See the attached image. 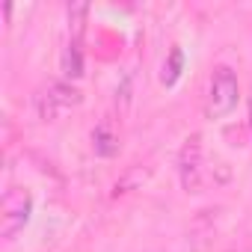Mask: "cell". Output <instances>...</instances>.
Wrapping results in <instances>:
<instances>
[{
	"instance_id": "obj_1",
	"label": "cell",
	"mask_w": 252,
	"mask_h": 252,
	"mask_svg": "<svg viewBox=\"0 0 252 252\" xmlns=\"http://www.w3.org/2000/svg\"><path fill=\"white\" fill-rule=\"evenodd\" d=\"M237 101H240L237 74L228 65L214 68V74L208 80V92H205V116L208 119H225L228 113H234Z\"/></svg>"
},
{
	"instance_id": "obj_2",
	"label": "cell",
	"mask_w": 252,
	"mask_h": 252,
	"mask_svg": "<svg viewBox=\"0 0 252 252\" xmlns=\"http://www.w3.org/2000/svg\"><path fill=\"white\" fill-rule=\"evenodd\" d=\"M80 101H83V95L77 86H71L68 80H51L36 95V113L42 122H57V119L68 116Z\"/></svg>"
},
{
	"instance_id": "obj_3",
	"label": "cell",
	"mask_w": 252,
	"mask_h": 252,
	"mask_svg": "<svg viewBox=\"0 0 252 252\" xmlns=\"http://www.w3.org/2000/svg\"><path fill=\"white\" fill-rule=\"evenodd\" d=\"M33 214V196L24 187H9L3 193V202H0V234L6 240H12Z\"/></svg>"
},
{
	"instance_id": "obj_4",
	"label": "cell",
	"mask_w": 252,
	"mask_h": 252,
	"mask_svg": "<svg viewBox=\"0 0 252 252\" xmlns=\"http://www.w3.org/2000/svg\"><path fill=\"white\" fill-rule=\"evenodd\" d=\"M178 175H181V184L187 193H199V184H202V146H199V137H190L181 149V158H178Z\"/></svg>"
},
{
	"instance_id": "obj_5",
	"label": "cell",
	"mask_w": 252,
	"mask_h": 252,
	"mask_svg": "<svg viewBox=\"0 0 252 252\" xmlns=\"http://www.w3.org/2000/svg\"><path fill=\"white\" fill-rule=\"evenodd\" d=\"M63 74L65 77H80L83 74V51H80V42H68L65 51H63Z\"/></svg>"
},
{
	"instance_id": "obj_6",
	"label": "cell",
	"mask_w": 252,
	"mask_h": 252,
	"mask_svg": "<svg viewBox=\"0 0 252 252\" xmlns=\"http://www.w3.org/2000/svg\"><path fill=\"white\" fill-rule=\"evenodd\" d=\"M92 146H95V152L101 155V158H110V155H116V137L107 131V128H98L95 134H92Z\"/></svg>"
},
{
	"instance_id": "obj_7",
	"label": "cell",
	"mask_w": 252,
	"mask_h": 252,
	"mask_svg": "<svg viewBox=\"0 0 252 252\" xmlns=\"http://www.w3.org/2000/svg\"><path fill=\"white\" fill-rule=\"evenodd\" d=\"M181 63H184V57H181V51L175 48V51L169 54V65H166V71H169V74L163 77V83H166V86H172V83L178 80V74H181Z\"/></svg>"
}]
</instances>
